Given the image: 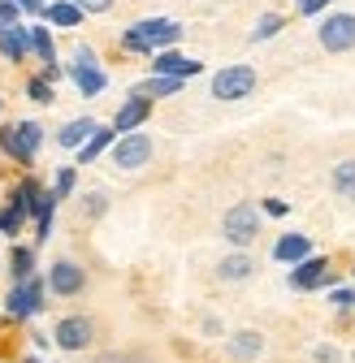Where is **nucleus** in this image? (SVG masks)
Masks as SVG:
<instances>
[{"instance_id":"obj_24","label":"nucleus","mask_w":355,"mask_h":363,"mask_svg":"<svg viewBox=\"0 0 355 363\" xmlns=\"http://www.w3.org/2000/svg\"><path fill=\"white\" fill-rule=\"evenodd\" d=\"M278 30H282V18H278V13H264V18L256 22L251 39H269V35H278Z\"/></svg>"},{"instance_id":"obj_25","label":"nucleus","mask_w":355,"mask_h":363,"mask_svg":"<svg viewBox=\"0 0 355 363\" xmlns=\"http://www.w3.org/2000/svg\"><path fill=\"white\" fill-rule=\"evenodd\" d=\"M13 277H18V286H22V281H31V251H26V247H18V251H13Z\"/></svg>"},{"instance_id":"obj_2","label":"nucleus","mask_w":355,"mask_h":363,"mask_svg":"<svg viewBox=\"0 0 355 363\" xmlns=\"http://www.w3.org/2000/svg\"><path fill=\"white\" fill-rule=\"evenodd\" d=\"M256 91V69L251 65H226L212 78V96L217 100H243Z\"/></svg>"},{"instance_id":"obj_26","label":"nucleus","mask_w":355,"mask_h":363,"mask_svg":"<svg viewBox=\"0 0 355 363\" xmlns=\"http://www.w3.org/2000/svg\"><path fill=\"white\" fill-rule=\"evenodd\" d=\"M31 100H39V104H53V86H48V78H31Z\"/></svg>"},{"instance_id":"obj_27","label":"nucleus","mask_w":355,"mask_h":363,"mask_svg":"<svg viewBox=\"0 0 355 363\" xmlns=\"http://www.w3.org/2000/svg\"><path fill=\"white\" fill-rule=\"evenodd\" d=\"M18 225H22V212L9 203V212H0V230H5V234H18Z\"/></svg>"},{"instance_id":"obj_17","label":"nucleus","mask_w":355,"mask_h":363,"mask_svg":"<svg viewBox=\"0 0 355 363\" xmlns=\"http://www.w3.org/2000/svg\"><path fill=\"white\" fill-rule=\"evenodd\" d=\"M251 268H256V264H251L247 255H230V259H221L217 272H221V281H243V277H251Z\"/></svg>"},{"instance_id":"obj_5","label":"nucleus","mask_w":355,"mask_h":363,"mask_svg":"<svg viewBox=\"0 0 355 363\" xmlns=\"http://www.w3.org/2000/svg\"><path fill=\"white\" fill-rule=\"evenodd\" d=\"M256 230H260V212H256L251 203H234V208L226 212V238H230L234 247H247V242L256 238Z\"/></svg>"},{"instance_id":"obj_11","label":"nucleus","mask_w":355,"mask_h":363,"mask_svg":"<svg viewBox=\"0 0 355 363\" xmlns=\"http://www.w3.org/2000/svg\"><path fill=\"white\" fill-rule=\"evenodd\" d=\"M39 303H43V290H39V281L31 277V281H22V286L9 294V303H5V307H9L13 315H31V311H39Z\"/></svg>"},{"instance_id":"obj_9","label":"nucleus","mask_w":355,"mask_h":363,"mask_svg":"<svg viewBox=\"0 0 355 363\" xmlns=\"http://www.w3.org/2000/svg\"><path fill=\"white\" fill-rule=\"evenodd\" d=\"M48 286H53L57 294H78V290H82V268H78V264H70V259L53 264V272H48Z\"/></svg>"},{"instance_id":"obj_23","label":"nucleus","mask_w":355,"mask_h":363,"mask_svg":"<svg viewBox=\"0 0 355 363\" xmlns=\"http://www.w3.org/2000/svg\"><path fill=\"white\" fill-rule=\"evenodd\" d=\"M334 191L355 195V160H342V164L334 169Z\"/></svg>"},{"instance_id":"obj_4","label":"nucleus","mask_w":355,"mask_h":363,"mask_svg":"<svg viewBox=\"0 0 355 363\" xmlns=\"http://www.w3.org/2000/svg\"><path fill=\"white\" fill-rule=\"evenodd\" d=\"M321 48L325 52H346L355 48V13H334L321 22Z\"/></svg>"},{"instance_id":"obj_21","label":"nucleus","mask_w":355,"mask_h":363,"mask_svg":"<svg viewBox=\"0 0 355 363\" xmlns=\"http://www.w3.org/2000/svg\"><path fill=\"white\" fill-rule=\"evenodd\" d=\"M113 134H117V130H96V134H92V143H87V147L78 152V156H82V164H92V160H96V156L113 143Z\"/></svg>"},{"instance_id":"obj_31","label":"nucleus","mask_w":355,"mask_h":363,"mask_svg":"<svg viewBox=\"0 0 355 363\" xmlns=\"http://www.w3.org/2000/svg\"><path fill=\"white\" fill-rule=\"evenodd\" d=\"M13 5L26 9V13H48V9H43V0H13Z\"/></svg>"},{"instance_id":"obj_22","label":"nucleus","mask_w":355,"mask_h":363,"mask_svg":"<svg viewBox=\"0 0 355 363\" xmlns=\"http://www.w3.org/2000/svg\"><path fill=\"white\" fill-rule=\"evenodd\" d=\"M230 354H239V359H256V354H260V333H239V337L230 342Z\"/></svg>"},{"instance_id":"obj_7","label":"nucleus","mask_w":355,"mask_h":363,"mask_svg":"<svg viewBox=\"0 0 355 363\" xmlns=\"http://www.w3.org/2000/svg\"><path fill=\"white\" fill-rule=\"evenodd\" d=\"M148 113H152V100H143V96L126 100V104L117 108V117H113V130H117V134H135V130L148 121Z\"/></svg>"},{"instance_id":"obj_6","label":"nucleus","mask_w":355,"mask_h":363,"mask_svg":"<svg viewBox=\"0 0 355 363\" xmlns=\"http://www.w3.org/2000/svg\"><path fill=\"white\" fill-rule=\"evenodd\" d=\"M152 156V139L148 134H121L117 147H113V164L117 169H143Z\"/></svg>"},{"instance_id":"obj_16","label":"nucleus","mask_w":355,"mask_h":363,"mask_svg":"<svg viewBox=\"0 0 355 363\" xmlns=\"http://www.w3.org/2000/svg\"><path fill=\"white\" fill-rule=\"evenodd\" d=\"M74 82L82 96H96V91H104V74L96 65H74Z\"/></svg>"},{"instance_id":"obj_3","label":"nucleus","mask_w":355,"mask_h":363,"mask_svg":"<svg viewBox=\"0 0 355 363\" xmlns=\"http://www.w3.org/2000/svg\"><path fill=\"white\" fill-rule=\"evenodd\" d=\"M39 139H43V130L35 121H22V125H5V130H0V147H5L9 156H18V160H31L35 147H39Z\"/></svg>"},{"instance_id":"obj_28","label":"nucleus","mask_w":355,"mask_h":363,"mask_svg":"<svg viewBox=\"0 0 355 363\" xmlns=\"http://www.w3.org/2000/svg\"><path fill=\"white\" fill-rule=\"evenodd\" d=\"M70 191H74V169H61V173H57V191H53V195H57V199H65Z\"/></svg>"},{"instance_id":"obj_1","label":"nucleus","mask_w":355,"mask_h":363,"mask_svg":"<svg viewBox=\"0 0 355 363\" xmlns=\"http://www.w3.org/2000/svg\"><path fill=\"white\" fill-rule=\"evenodd\" d=\"M182 39V26L178 22H165V18H152V22H139V26H130L121 35L126 43V52H152V48H169V43Z\"/></svg>"},{"instance_id":"obj_30","label":"nucleus","mask_w":355,"mask_h":363,"mask_svg":"<svg viewBox=\"0 0 355 363\" xmlns=\"http://www.w3.org/2000/svg\"><path fill=\"white\" fill-rule=\"evenodd\" d=\"M74 5L82 13H104V9H113V0H74Z\"/></svg>"},{"instance_id":"obj_8","label":"nucleus","mask_w":355,"mask_h":363,"mask_svg":"<svg viewBox=\"0 0 355 363\" xmlns=\"http://www.w3.org/2000/svg\"><path fill=\"white\" fill-rule=\"evenodd\" d=\"M87 342H92V320H82V315H70V320L57 325V346H65V350H82Z\"/></svg>"},{"instance_id":"obj_10","label":"nucleus","mask_w":355,"mask_h":363,"mask_svg":"<svg viewBox=\"0 0 355 363\" xmlns=\"http://www.w3.org/2000/svg\"><path fill=\"white\" fill-rule=\"evenodd\" d=\"M152 69H156L160 78H178V82H182V78H191V74H200L204 65H200V61H187V57H178V52H160Z\"/></svg>"},{"instance_id":"obj_33","label":"nucleus","mask_w":355,"mask_h":363,"mask_svg":"<svg viewBox=\"0 0 355 363\" xmlns=\"http://www.w3.org/2000/svg\"><path fill=\"white\" fill-rule=\"evenodd\" d=\"M264 208H269L273 216H282V212H286V203H282V199H264Z\"/></svg>"},{"instance_id":"obj_13","label":"nucleus","mask_w":355,"mask_h":363,"mask_svg":"<svg viewBox=\"0 0 355 363\" xmlns=\"http://www.w3.org/2000/svg\"><path fill=\"white\" fill-rule=\"evenodd\" d=\"M0 48H5V57L22 61L31 52V26H0Z\"/></svg>"},{"instance_id":"obj_19","label":"nucleus","mask_w":355,"mask_h":363,"mask_svg":"<svg viewBox=\"0 0 355 363\" xmlns=\"http://www.w3.org/2000/svg\"><path fill=\"white\" fill-rule=\"evenodd\" d=\"M48 18H53L57 26H78V22H82V9L74 5V0H57V5H48Z\"/></svg>"},{"instance_id":"obj_20","label":"nucleus","mask_w":355,"mask_h":363,"mask_svg":"<svg viewBox=\"0 0 355 363\" xmlns=\"http://www.w3.org/2000/svg\"><path fill=\"white\" fill-rule=\"evenodd\" d=\"M31 48L43 57V65H57V48H53V35L43 26H31Z\"/></svg>"},{"instance_id":"obj_14","label":"nucleus","mask_w":355,"mask_h":363,"mask_svg":"<svg viewBox=\"0 0 355 363\" xmlns=\"http://www.w3.org/2000/svg\"><path fill=\"white\" fill-rule=\"evenodd\" d=\"M307 251H312V238H303V234H286L282 242H278V259H286V264H303L307 259Z\"/></svg>"},{"instance_id":"obj_12","label":"nucleus","mask_w":355,"mask_h":363,"mask_svg":"<svg viewBox=\"0 0 355 363\" xmlns=\"http://www.w3.org/2000/svg\"><path fill=\"white\" fill-rule=\"evenodd\" d=\"M96 130H100V125H96L92 117H78V121H70V125L57 134V143H61V147H78V152H82L87 143H92V134H96Z\"/></svg>"},{"instance_id":"obj_18","label":"nucleus","mask_w":355,"mask_h":363,"mask_svg":"<svg viewBox=\"0 0 355 363\" xmlns=\"http://www.w3.org/2000/svg\"><path fill=\"white\" fill-rule=\"evenodd\" d=\"M178 86H182L178 78H160V74H156V78H148V82L135 86V96H143V100H148V96H173Z\"/></svg>"},{"instance_id":"obj_32","label":"nucleus","mask_w":355,"mask_h":363,"mask_svg":"<svg viewBox=\"0 0 355 363\" xmlns=\"http://www.w3.org/2000/svg\"><path fill=\"white\" fill-rule=\"evenodd\" d=\"M329 0H299V13H317V9H325Z\"/></svg>"},{"instance_id":"obj_15","label":"nucleus","mask_w":355,"mask_h":363,"mask_svg":"<svg viewBox=\"0 0 355 363\" xmlns=\"http://www.w3.org/2000/svg\"><path fill=\"white\" fill-rule=\"evenodd\" d=\"M325 281V259H303L290 272V286H321Z\"/></svg>"},{"instance_id":"obj_29","label":"nucleus","mask_w":355,"mask_h":363,"mask_svg":"<svg viewBox=\"0 0 355 363\" xmlns=\"http://www.w3.org/2000/svg\"><path fill=\"white\" fill-rule=\"evenodd\" d=\"M0 26H18V5L13 0H0Z\"/></svg>"}]
</instances>
